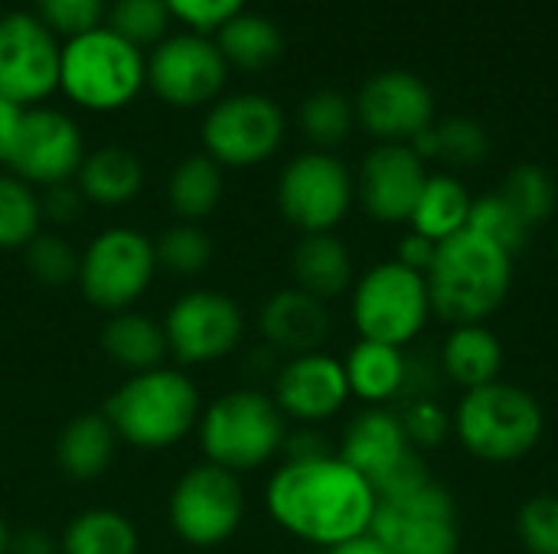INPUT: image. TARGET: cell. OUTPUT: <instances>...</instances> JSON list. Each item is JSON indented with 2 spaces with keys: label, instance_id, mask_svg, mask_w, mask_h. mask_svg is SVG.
Returning <instances> with one entry per match:
<instances>
[{
  "label": "cell",
  "instance_id": "6da1fadb",
  "mask_svg": "<svg viewBox=\"0 0 558 554\" xmlns=\"http://www.w3.org/2000/svg\"><path fill=\"white\" fill-rule=\"evenodd\" d=\"M271 519L294 539L333 549L366 535L376 516V490L333 454L281 464L265 493Z\"/></svg>",
  "mask_w": 558,
  "mask_h": 554
},
{
  "label": "cell",
  "instance_id": "7a4b0ae2",
  "mask_svg": "<svg viewBox=\"0 0 558 554\" xmlns=\"http://www.w3.org/2000/svg\"><path fill=\"white\" fill-rule=\"evenodd\" d=\"M425 284L438 320L451 327L487 323L510 297L513 258L484 235L464 229L438 245Z\"/></svg>",
  "mask_w": 558,
  "mask_h": 554
},
{
  "label": "cell",
  "instance_id": "3957f363",
  "mask_svg": "<svg viewBox=\"0 0 558 554\" xmlns=\"http://www.w3.org/2000/svg\"><path fill=\"white\" fill-rule=\"evenodd\" d=\"M101 415L118 441L137 451H167L199 424L203 405L190 376L177 369H150L128 376L111 392Z\"/></svg>",
  "mask_w": 558,
  "mask_h": 554
},
{
  "label": "cell",
  "instance_id": "277c9868",
  "mask_svg": "<svg viewBox=\"0 0 558 554\" xmlns=\"http://www.w3.org/2000/svg\"><path fill=\"white\" fill-rule=\"evenodd\" d=\"M454 438L484 464H517L530 457L546 434V411L539 398L513 382H494L461 395Z\"/></svg>",
  "mask_w": 558,
  "mask_h": 554
},
{
  "label": "cell",
  "instance_id": "5b68a950",
  "mask_svg": "<svg viewBox=\"0 0 558 554\" xmlns=\"http://www.w3.org/2000/svg\"><path fill=\"white\" fill-rule=\"evenodd\" d=\"M147 85V59L105 23L72 36L59 52V88L85 111H118Z\"/></svg>",
  "mask_w": 558,
  "mask_h": 554
},
{
  "label": "cell",
  "instance_id": "8992f818",
  "mask_svg": "<svg viewBox=\"0 0 558 554\" xmlns=\"http://www.w3.org/2000/svg\"><path fill=\"white\" fill-rule=\"evenodd\" d=\"M196 431L206 464H216L235 477L268 464L275 454H281V444L288 438L281 408L275 405V398L255 389L219 395L199 415Z\"/></svg>",
  "mask_w": 558,
  "mask_h": 554
},
{
  "label": "cell",
  "instance_id": "52a82bcc",
  "mask_svg": "<svg viewBox=\"0 0 558 554\" xmlns=\"http://www.w3.org/2000/svg\"><path fill=\"white\" fill-rule=\"evenodd\" d=\"M350 317L360 340L405 349L432 320L425 274L409 271L396 258L369 268L350 291Z\"/></svg>",
  "mask_w": 558,
  "mask_h": 554
},
{
  "label": "cell",
  "instance_id": "ba28073f",
  "mask_svg": "<svg viewBox=\"0 0 558 554\" xmlns=\"http://www.w3.org/2000/svg\"><path fill=\"white\" fill-rule=\"evenodd\" d=\"M337 457L350 464L376 490V500L409 493L435 480L425 457L409 444L396 408L360 411L347 424Z\"/></svg>",
  "mask_w": 558,
  "mask_h": 554
},
{
  "label": "cell",
  "instance_id": "9c48e42d",
  "mask_svg": "<svg viewBox=\"0 0 558 554\" xmlns=\"http://www.w3.org/2000/svg\"><path fill=\"white\" fill-rule=\"evenodd\" d=\"M369 535L386 554H458L461 552V522L454 496L428 480L409 493L376 500V516Z\"/></svg>",
  "mask_w": 558,
  "mask_h": 554
},
{
  "label": "cell",
  "instance_id": "30bf717a",
  "mask_svg": "<svg viewBox=\"0 0 558 554\" xmlns=\"http://www.w3.org/2000/svg\"><path fill=\"white\" fill-rule=\"evenodd\" d=\"M157 274L154 242L128 225L98 232L78 261V287L98 310H131Z\"/></svg>",
  "mask_w": 558,
  "mask_h": 554
},
{
  "label": "cell",
  "instance_id": "8fae6325",
  "mask_svg": "<svg viewBox=\"0 0 558 554\" xmlns=\"http://www.w3.org/2000/svg\"><path fill=\"white\" fill-rule=\"evenodd\" d=\"M275 199L284 222L301 235H317L333 232L347 219L356 199V183L347 163L330 150H307L281 170Z\"/></svg>",
  "mask_w": 558,
  "mask_h": 554
},
{
  "label": "cell",
  "instance_id": "7c38bea8",
  "mask_svg": "<svg viewBox=\"0 0 558 554\" xmlns=\"http://www.w3.org/2000/svg\"><path fill=\"white\" fill-rule=\"evenodd\" d=\"M170 529L193 549H213L232 539L245 516V490L235 473L199 464L186 470L170 493Z\"/></svg>",
  "mask_w": 558,
  "mask_h": 554
},
{
  "label": "cell",
  "instance_id": "4fadbf2b",
  "mask_svg": "<svg viewBox=\"0 0 558 554\" xmlns=\"http://www.w3.org/2000/svg\"><path fill=\"white\" fill-rule=\"evenodd\" d=\"M284 140V111L255 91L213 101L203 121V147L219 167H258Z\"/></svg>",
  "mask_w": 558,
  "mask_h": 554
},
{
  "label": "cell",
  "instance_id": "5bb4252c",
  "mask_svg": "<svg viewBox=\"0 0 558 554\" xmlns=\"http://www.w3.org/2000/svg\"><path fill=\"white\" fill-rule=\"evenodd\" d=\"M56 33L46 29L36 13L0 16V95L20 108H36L59 88Z\"/></svg>",
  "mask_w": 558,
  "mask_h": 554
},
{
  "label": "cell",
  "instance_id": "9a60e30c",
  "mask_svg": "<svg viewBox=\"0 0 558 554\" xmlns=\"http://www.w3.org/2000/svg\"><path fill=\"white\" fill-rule=\"evenodd\" d=\"M229 65L216 39L203 33H180L157 42L147 59V85L173 108H199L219 98Z\"/></svg>",
  "mask_w": 558,
  "mask_h": 554
},
{
  "label": "cell",
  "instance_id": "2e32d148",
  "mask_svg": "<svg viewBox=\"0 0 558 554\" xmlns=\"http://www.w3.org/2000/svg\"><path fill=\"white\" fill-rule=\"evenodd\" d=\"M242 307L219 291H190L163 317L167 349L183 366L216 362L242 343Z\"/></svg>",
  "mask_w": 558,
  "mask_h": 554
},
{
  "label": "cell",
  "instance_id": "e0dca14e",
  "mask_svg": "<svg viewBox=\"0 0 558 554\" xmlns=\"http://www.w3.org/2000/svg\"><path fill=\"white\" fill-rule=\"evenodd\" d=\"M85 160V140L78 124L56 111V108H26L13 150H10V173L29 186H52L65 183L78 173Z\"/></svg>",
  "mask_w": 558,
  "mask_h": 554
},
{
  "label": "cell",
  "instance_id": "ac0fdd59",
  "mask_svg": "<svg viewBox=\"0 0 558 554\" xmlns=\"http://www.w3.org/2000/svg\"><path fill=\"white\" fill-rule=\"evenodd\" d=\"M353 108H356V121L379 144H409L415 134L435 124L432 88L405 69H389L373 75L360 88Z\"/></svg>",
  "mask_w": 558,
  "mask_h": 554
},
{
  "label": "cell",
  "instance_id": "d6986e66",
  "mask_svg": "<svg viewBox=\"0 0 558 554\" xmlns=\"http://www.w3.org/2000/svg\"><path fill=\"white\" fill-rule=\"evenodd\" d=\"M428 176L425 160L409 144H379L366 153L353 183L369 219L383 225H409Z\"/></svg>",
  "mask_w": 558,
  "mask_h": 554
},
{
  "label": "cell",
  "instance_id": "ffe728a7",
  "mask_svg": "<svg viewBox=\"0 0 558 554\" xmlns=\"http://www.w3.org/2000/svg\"><path fill=\"white\" fill-rule=\"evenodd\" d=\"M271 398L284 418H294L301 424H317L340 415V408L353 395L340 359L327 353H304V356H291L278 369Z\"/></svg>",
  "mask_w": 558,
  "mask_h": 554
},
{
  "label": "cell",
  "instance_id": "44dd1931",
  "mask_svg": "<svg viewBox=\"0 0 558 554\" xmlns=\"http://www.w3.org/2000/svg\"><path fill=\"white\" fill-rule=\"evenodd\" d=\"M258 330L268 349L304 356V353H320V346L333 330V320L324 300L304 294L301 287H284L262 304Z\"/></svg>",
  "mask_w": 558,
  "mask_h": 554
},
{
  "label": "cell",
  "instance_id": "7402d4cb",
  "mask_svg": "<svg viewBox=\"0 0 558 554\" xmlns=\"http://www.w3.org/2000/svg\"><path fill=\"white\" fill-rule=\"evenodd\" d=\"M504 362H507L504 343L487 323L451 327V333L445 336L441 353H438L445 382H451L464 392L500 382Z\"/></svg>",
  "mask_w": 558,
  "mask_h": 554
},
{
  "label": "cell",
  "instance_id": "603a6c76",
  "mask_svg": "<svg viewBox=\"0 0 558 554\" xmlns=\"http://www.w3.org/2000/svg\"><path fill=\"white\" fill-rule=\"evenodd\" d=\"M291 274H294V287H301L304 294L324 304L343 297L356 284L353 255L347 242L337 238L333 232L301 235V242L291 251Z\"/></svg>",
  "mask_w": 558,
  "mask_h": 554
},
{
  "label": "cell",
  "instance_id": "cb8c5ba5",
  "mask_svg": "<svg viewBox=\"0 0 558 554\" xmlns=\"http://www.w3.org/2000/svg\"><path fill=\"white\" fill-rule=\"evenodd\" d=\"M343 372L350 395L366 402V408H396L409 379V353L399 346L360 340L347 353Z\"/></svg>",
  "mask_w": 558,
  "mask_h": 554
},
{
  "label": "cell",
  "instance_id": "d4e9b609",
  "mask_svg": "<svg viewBox=\"0 0 558 554\" xmlns=\"http://www.w3.org/2000/svg\"><path fill=\"white\" fill-rule=\"evenodd\" d=\"M118 451V434L108 424V418L101 411H88L72 418L59 441H56V464L65 473V480L72 483H92L98 480Z\"/></svg>",
  "mask_w": 558,
  "mask_h": 554
},
{
  "label": "cell",
  "instance_id": "484cf974",
  "mask_svg": "<svg viewBox=\"0 0 558 554\" xmlns=\"http://www.w3.org/2000/svg\"><path fill=\"white\" fill-rule=\"evenodd\" d=\"M98 340H101L105 356L131 376L160 369L163 356L170 353L167 336H163V323L150 320L147 313H137V310L111 313L108 323L101 327Z\"/></svg>",
  "mask_w": 558,
  "mask_h": 554
},
{
  "label": "cell",
  "instance_id": "4316f807",
  "mask_svg": "<svg viewBox=\"0 0 558 554\" xmlns=\"http://www.w3.org/2000/svg\"><path fill=\"white\" fill-rule=\"evenodd\" d=\"M75 176H78V189L85 202H95V206H124L144 189V167L137 153L118 144L85 153Z\"/></svg>",
  "mask_w": 558,
  "mask_h": 554
},
{
  "label": "cell",
  "instance_id": "83f0119b",
  "mask_svg": "<svg viewBox=\"0 0 558 554\" xmlns=\"http://www.w3.org/2000/svg\"><path fill=\"white\" fill-rule=\"evenodd\" d=\"M471 193L464 189V183L451 173H432L418 202H415V212L409 219L412 232L432 238V242H448L451 235L464 232L468 222H471Z\"/></svg>",
  "mask_w": 558,
  "mask_h": 554
},
{
  "label": "cell",
  "instance_id": "f1b7e54d",
  "mask_svg": "<svg viewBox=\"0 0 558 554\" xmlns=\"http://www.w3.org/2000/svg\"><path fill=\"white\" fill-rule=\"evenodd\" d=\"M216 46L229 69L235 65L242 72H262L284 52V36L268 16L242 10L216 29Z\"/></svg>",
  "mask_w": 558,
  "mask_h": 554
},
{
  "label": "cell",
  "instance_id": "f546056e",
  "mask_svg": "<svg viewBox=\"0 0 558 554\" xmlns=\"http://www.w3.org/2000/svg\"><path fill=\"white\" fill-rule=\"evenodd\" d=\"M222 199V167L209 153L183 157L167 180V202L180 222L199 225Z\"/></svg>",
  "mask_w": 558,
  "mask_h": 554
},
{
  "label": "cell",
  "instance_id": "4dcf8cb0",
  "mask_svg": "<svg viewBox=\"0 0 558 554\" xmlns=\"http://www.w3.org/2000/svg\"><path fill=\"white\" fill-rule=\"evenodd\" d=\"M141 539L128 516L114 509H85L78 513L59 542L62 554H137Z\"/></svg>",
  "mask_w": 558,
  "mask_h": 554
},
{
  "label": "cell",
  "instance_id": "1f68e13d",
  "mask_svg": "<svg viewBox=\"0 0 558 554\" xmlns=\"http://www.w3.org/2000/svg\"><path fill=\"white\" fill-rule=\"evenodd\" d=\"M298 124L317 150H330L350 137V131L356 124V108L343 91L320 88L304 98V104L298 111Z\"/></svg>",
  "mask_w": 558,
  "mask_h": 554
},
{
  "label": "cell",
  "instance_id": "d6a6232c",
  "mask_svg": "<svg viewBox=\"0 0 558 554\" xmlns=\"http://www.w3.org/2000/svg\"><path fill=\"white\" fill-rule=\"evenodd\" d=\"M497 193L520 212V219H523L530 229L549 222L553 212H556V180H553L549 170H543L539 163H517V167L504 176V183H500Z\"/></svg>",
  "mask_w": 558,
  "mask_h": 554
},
{
  "label": "cell",
  "instance_id": "836d02e7",
  "mask_svg": "<svg viewBox=\"0 0 558 554\" xmlns=\"http://www.w3.org/2000/svg\"><path fill=\"white\" fill-rule=\"evenodd\" d=\"M39 196L13 173H0V251L26 248L39 235Z\"/></svg>",
  "mask_w": 558,
  "mask_h": 554
},
{
  "label": "cell",
  "instance_id": "e575fe53",
  "mask_svg": "<svg viewBox=\"0 0 558 554\" xmlns=\"http://www.w3.org/2000/svg\"><path fill=\"white\" fill-rule=\"evenodd\" d=\"M468 229L484 235L497 248H504L510 258H517L530 245V235H533V229L520 219V212L500 193H487V196L474 199Z\"/></svg>",
  "mask_w": 558,
  "mask_h": 554
},
{
  "label": "cell",
  "instance_id": "d590c367",
  "mask_svg": "<svg viewBox=\"0 0 558 554\" xmlns=\"http://www.w3.org/2000/svg\"><path fill=\"white\" fill-rule=\"evenodd\" d=\"M154 251H157V268H163L167 274L196 278L213 261V238L193 222H177L157 238Z\"/></svg>",
  "mask_w": 558,
  "mask_h": 554
},
{
  "label": "cell",
  "instance_id": "8d00e7d4",
  "mask_svg": "<svg viewBox=\"0 0 558 554\" xmlns=\"http://www.w3.org/2000/svg\"><path fill=\"white\" fill-rule=\"evenodd\" d=\"M170 10L163 0H114L108 7V29L118 33L124 42L144 49L154 42L167 39V26H170Z\"/></svg>",
  "mask_w": 558,
  "mask_h": 554
},
{
  "label": "cell",
  "instance_id": "74e56055",
  "mask_svg": "<svg viewBox=\"0 0 558 554\" xmlns=\"http://www.w3.org/2000/svg\"><path fill=\"white\" fill-rule=\"evenodd\" d=\"M435 160L451 167H477L490 153V137L481 121L454 114L435 124Z\"/></svg>",
  "mask_w": 558,
  "mask_h": 554
},
{
  "label": "cell",
  "instance_id": "f35d334b",
  "mask_svg": "<svg viewBox=\"0 0 558 554\" xmlns=\"http://www.w3.org/2000/svg\"><path fill=\"white\" fill-rule=\"evenodd\" d=\"M23 261H26V271L46 284V287H65L72 281H78V261L82 255H75V248L52 235V232H39L26 248H23Z\"/></svg>",
  "mask_w": 558,
  "mask_h": 554
},
{
  "label": "cell",
  "instance_id": "ab89813d",
  "mask_svg": "<svg viewBox=\"0 0 558 554\" xmlns=\"http://www.w3.org/2000/svg\"><path fill=\"white\" fill-rule=\"evenodd\" d=\"M396 415L402 421V431L409 438V444L425 454V451H438L448 444V438L454 434V418L435 402V398H412L396 405Z\"/></svg>",
  "mask_w": 558,
  "mask_h": 554
},
{
  "label": "cell",
  "instance_id": "60d3db41",
  "mask_svg": "<svg viewBox=\"0 0 558 554\" xmlns=\"http://www.w3.org/2000/svg\"><path fill=\"white\" fill-rule=\"evenodd\" d=\"M517 539L526 554H558V493H536L520 506Z\"/></svg>",
  "mask_w": 558,
  "mask_h": 554
},
{
  "label": "cell",
  "instance_id": "b9f144b4",
  "mask_svg": "<svg viewBox=\"0 0 558 554\" xmlns=\"http://www.w3.org/2000/svg\"><path fill=\"white\" fill-rule=\"evenodd\" d=\"M33 7H36V20L65 39L101 26L108 10L105 0H33Z\"/></svg>",
  "mask_w": 558,
  "mask_h": 554
},
{
  "label": "cell",
  "instance_id": "7bdbcfd3",
  "mask_svg": "<svg viewBox=\"0 0 558 554\" xmlns=\"http://www.w3.org/2000/svg\"><path fill=\"white\" fill-rule=\"evenodd\" d=\"M170 16L183 20L193 33H216L222 23L245 10V0H163Z\"/></svg>",
  "mask_w": 558,
  "mask_h": 554
},
{
  "label": "cell",
  "instance_id": "ee69618b",
  "mask_svg": "<svg viewBox=\"0 0 558 554\" xmlns=\"http://www.w3.org/2000/svg\"><path fill=\"white\" fill-rule=\"evenodd\" d=\"M82 209H85V196L78 189V183L65 180V183H52L39 193V216L43 222H52V225H72L82 219Z\"/></svg>",
  "mask_w": 558,
  "mask_h": 554
},
{
  "label": "cell",
  "instance_id": "f6af8a7d",
  "mask_svg": "<svg viewBox=\"0 0 558 554\" xmlns=\"http://www.w3.org/2000/svg\"><path fill=\"white\" fill-rule=\"evenodd\" d=\"M435 255H438V242H432V238H425V235H418L412 229L396 245V261L405 264L415 274H428V268L435 264Z\"/></svg>",
  "mask_w": 558,
  "mask_h": 554
},
{
  "label": "cell",
  "instance_id": "bcb514c9",
  "mask_svg": "<svg viewBox=\"0 0 558 554\" xmlns=\"http://www.w3.org/2000/svg\"><path fill=\"white\" fill-rule=\"evenodd\" d=\"M281 454H284V464H298V460L327 457V454H333V451H330V441H327L324 434H317L314 428H301V431H294V434L284 438Z\"/></svg>",
  "mask_w": 558,
  "mask_h": 554
},
{
  "label": "cell",
  "instance_id": "7dc6e473",
  "mask_svg": "<svg viewBox=\"0 0 558 554\" xmlns=\"http://www.w3.org/2000/svg\"><path fill=\"white\" fill-rule=\"evenodd\" d=\"M59 552V545H56V539L49 535V532H43V529H23V532H16V535H10V549L7 554H56Z\"/></svg>",
  "mask_w": 558,
  "mask_h": 554
},
{
  "label": "cell",
  "instance_id": "c3c4849f",
  "mask_svg": "<svg viewBox=\"0 0 558 554\" xmlns=\"http://www.w3.org/2000/svg\"><path fill=\"white\" fill-rule=\"evenodd\" d=\"M23 111H26V108H20V104H13L10 98L0 95V163L10 160V150H13V140H16Z\"/></svg>",
  "mask_w": 558,
  "mask_h": 554
},
{
  "label": "cell",
  "instance_id": "681fc988",
  "mask_svg": "<svg viewBox=\"0 0 558 554\" xmlns=\"http://www.w3.org/2000/svg\"><path fill=\"white\" fill-rule=\"evenodd\" d=\"M324 554H386V549L366 532V535H356V539L340 542V545H333V549H324Z\"/></svg>",
  "mask_w": 558,
  "mask_h": 554
},
{
  "label": "cell",
  "instance_id": "f907efd6",
  "mask_svg": "<svg viewBox=\"0 0 558 554\" xmlns=\"http://www.w3.org/2000/svg\"><path fill=\"white\" fill-rule=\"evenodd\" d=\"M7 549H10V529H7V522L0 516V554H7Z\"/></svg>",
  "mask_w": 558,
  "mask_h": 554
},
{
  "label": "cell",
  "instance_id": "816d5d0a",
  "mask_svg": "<svg viewBox=\"0 0 558 554\" xmlns=\"http://www.w3.org/2000/svg\"><path fill=\"white\" fill-rule=\"evenodd\" d=\"M556 251H558V242H556Z\"/></svg>",
  "mask_w": 558,
  "mask_h": 554
}]
</instances>
